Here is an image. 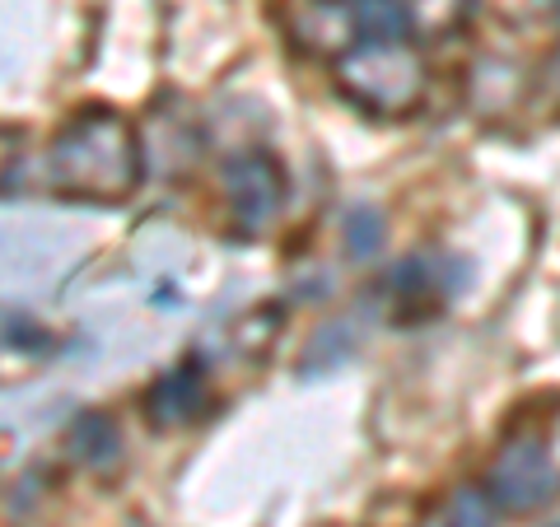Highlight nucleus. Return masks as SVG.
Returning a JSON list of instances; mask_svg holds the SVG:
<instances>
[{
    "instance_id": "9b49d317",
    "label": "nucleus",
    "mask_w": 560,
    "mask_h": 527,
    "mask_svg": "<svg viewBox=\"0 0 560 527\" xmlns=\"http://www.w3.org/2000/svg\"><path fill=\"white\" fill-rule=\"evenodd\" d=\"M331 5H360V0H331Z\"/></svg>"
},
{
    "instance_id": "39448f33",
    "label": "nucleus",
    "mask_w": 560,
    "mask_h": 527,
    "mask_svg": "<svg viewBox=\"0 0 560 527\" xmlns=\"http://www.w3.org/2000/svg\"><path fill=\"white\" fill-rule=\"evenodd\" d=\"M206 407V378H201V368L197 364H178V368H168V374H160L150 383V393H145V415H150V425H187V420H197Z\"/></svg>"
},
{
    "instance_id": "423d86ee",
    "label": "nucleus",
    "mask_w": 560,
    "mask_h": 527,
    "mask_svg": "<svg viewBox=\"0 0 560 527\" xmlns=\"http://www.w3.org/2000/svg\"><path fill=\"white\" fill-rule=\"evenodd\" d=\"M355 33L360 38H411V10L401 0H360Z\"/></svg>"
},
{
    "instance_id": "f03ea898",
    "label": "nucleus",
    "mask_w": 560,
    "mask_h": 527,
    "mask_svg": "<svg viewBox=\"0 0 560 527\" xmlns=\"http://www.w3.org/2000/svg\"><path fill=\"white\" fill-rule=\"evenodd\" d=\"M425 57L407 38H355L337 57V84L374 117H401L425 98Z\"/></svg>"
},
{
    "instance_id": "6e6552de",
    "label": "nucleus",
    "mask_w": 560,
    "mask_h": 527,
    "mask_svg": "<svg viewBox=\"0 0 560 527\" xmlns=\"http://www.w3.org/2000/svg\"><path fill=\"white\" fill-rule=\"evenodd\" d=\"M448 527H495V504H490L486 490H458L444 508Z\"/></svg>"
},
{
    "instance_id": "1a4fd4ad",
    "label": "nucleus",
    "mask_w": 560,
    "mask_h": 527,
    "mask_svg": "<svg viewBox=\"0 0 560 527\" xmlns=\"http://www.w3.org/2000/svg\"><path fill=\"white\" fill-rule=\"evenodd\" d=\"M378 243H383V220H378V210H370V206L350 210V220H346V248L355 253V257H370Z\"/></svg>"
},
{
    "instance_id": "0eeeda50",
    "label": "nucleus",
    "mask_w": 560,
    "mask_h": 527,
    "mask_svg": "<svg viewBox=\"0 0 560 527\" xmlns=\"http://www.w3.org/2000/svg\"><path fill=\"white\" fill-rule=\"evenodd\" d=\"M70 453L84 462H113L117 453V430L103 415H80L75 430H70Z\"/></svg>"
},
{
    "instance_id": "9d476101",
    "label": "nucleus",
    "mask_w": 560,
    "mask_h": 527,
    "mask_svg": "<svg viewBox=\"0 0 560 527\" xmlns=\"http://www.w3.org/2000/svg\"><path fill=\"white\" fill-rule=\"evenodd\" d=\"M420 527H448V518H444V508H440V514H434V518H425V523H420Z\"/></svg>"
},
{
    "instance_id": "f257e3e1",
    "label": "nucleus",
    "mask_w": 560,
    "mask_h": 527,
    "mask_svg": "<svg viewBox=\"0 0 560 527\" xmlns=\"http://www.w3.org/2000/svg\"><path fill=\"white\" fill-rule=\"evenodd\" d=\"M47 178L66 197L117 201L140 183V140L113 108H84L66 121L47 150Z\"/></svg>"
},
{
    "instance_id": "20e7f679",
    "label": "nucleus",
    "mask_w": 560,
    "mask_h": 527,
    "mask_svg": "<svg viewBox=\"0 0 560 527\" xmlns=\"http://www.w3.org/2000/svg\"><path fill=\"white\" fill-rule=\"evenodd\" d=\"M224 201H230V215L238 224V234H267L280 206H285V173L271 154H238V160L224 168Z\"/></svg>"
},
{
    "instance_id": "7ed1b4c3",
    "label": "nucleus",
    "mask_w": 560,
    "mask_h": 527,
    "mask_svg": "<svg viewBox=\"0 0 560 527\" xmlns=\"http://www.w3.org/2000/svg\"><path fill=\"white\" fill-rule=\"evenodd\" d=\"M556 490H560V471L537 434H514L500 448V458L490 462L486 477V495L504 514H533V508L556 500Z\"/></svg>"
}]
</instances>
